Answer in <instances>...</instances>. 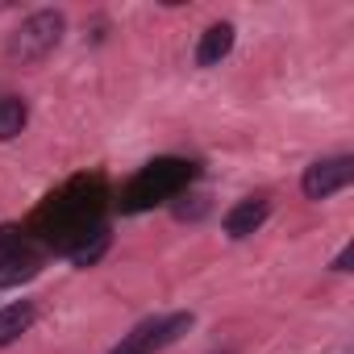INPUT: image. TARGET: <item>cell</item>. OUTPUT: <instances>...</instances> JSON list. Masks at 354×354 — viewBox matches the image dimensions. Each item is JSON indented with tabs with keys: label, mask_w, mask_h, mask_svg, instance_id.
Returning <instances> with one entry per match:
<instances>
[{
	"label": "cell",
	"mask_w": 354,
	"mask_h": 354,
	"mask_svg": "<svg viewBox=\"0 0 354 354\" xmlns=\"http://www.w3.org/2000/svg\"><path fill=\"white\" fill-rule=\"evenodd\" d=\"M192 175H196V167L184 162V158H154V162H146L129 180V188L121 192V213H142V209H154L162 201H175L180 192H188Z\"/></svg>",
	"instance_id": "6da1fadb"
},
{
	"label": "cell",
	"mask_w": 354,
	"mask_h": 354,
	"mask_svg": "<svg viewBox=\"0 0 354 354\" xmlns=\"http://www.w3.org/2000/svg\"><path fill=\"white\" fill-rule=\"evenodd\" d=\"M67 34V17L59 9H38L30 13L13 34H9V63L17 67H34L42 63L46 55H55V46L63 42Z\"/></svg>",
	"instance_id": "7a4b0ae2"
},
{
	"label": "cell",
	"mask_w": 354,
	"mask_h": 354,
	"mask_svg": "<svg viewBox=\"0 0 354 354\" xmlns=\"http://www.w3.org/2000/svg\"><path fill=\"white\" fill-rule=\"evenodd\" d=\"M192 329V313H167V317H150L142 325H133L109 354H158L171 342H180Z\"/></svg>",
	"instance_id": "3957f363"
},
{
	"label": "cell",
	"mask_w": 354,
	"mask_h": 354,
	"mask_svg": "<svg viewBox=\"0 0 354 354\" xmlns=\"http://www.w3.org/2000/svg\"><path fill=\"white\" fill-rule=\"evenodd\" d=\"M354 180V158L350 154H337V158H317L308 171H304V180H300V192L308 201H329L337 192H346Z\"/></svg>",
	"instance_id": "277c9868"
},
{
	"label": "cell",
	"mask_w": 354,
	"mask_h": 354,
	"mask_svg": "<svg viewBox=\"0 0 354 354\" xmlns=\"http://www.w3.org/2000/svg\"><path fill=\"white\" fill-rule=\"evenodd\" d=\"M267 217H271V201H267V196H246V201H238V205L225 213L221 230H225V238L242 242V238L259 234V230L267 225Z\"/></svg>",
	"instance_id": "5b68a950"
},
{
	"label": "cell",
	"mask_w": 354,
	"mask_h": 354,
	"mask_svg": "<svg viewBox=\"0 0 354 354\" xmlns=\"http://www.w3.org/2000/svg\"><path fill=\"white\" fill-rule=\"evenodd\" d=\"M109 246H113V234H109L104 225H92V230H80L75 238H67L59 250H63L75 267H96V263L104 259Z\"/></svg>",
	"instance_id": "8992f818"
},
{
	"label": "cell",
	"mask_w": 354,
	"mask_h": 354,
	"mask_svg": "<svg viewBox=\"0 0 354 354\" xmlns=\"http://www.w3.org/2000/svg\"><path fill=\"white\" fill-rule=\"evenodd\" d=\"M234 38H238V30H234L230 21L209 26V30L201 34V42H196V67H217V63L234 50Z\"/></svg>",
	"instance_id": "52a82bcc"
},
{
	"label": "cell",
	"mask_w": 354,
	"mask_h": 354,
	"mask_svg": "<svg viewBox=\"0 0 354 354\" xmlns=\"http://www.w3.org/2000/svg\"><path fill=\"white\" fill-rule=\"evenodd\" d=\"M38 321V308L34 300H17V304H5L0 308V350L13 346L21 333H30V325Z\"/></svg>",
	"instance_id": "ba28073f"
},
{
	"label": "cell",
	"mask_w": 354,
	"mask_h": 354,
	"mask_svg": "<svg viewBox=\"0 0 354 354\" xmlns=\"http://www.w3.org/2000/svg\"><path fill=\"white\" fill-rule=\"evenodd\" d=\"M30 121V104L21 96H0V142H13Z\"/></svg>",
	"instance_id": "9c48e42d"
},
{
	"label": "cell",
	"mask_w": 354,
	"mask_h": 354,
	"mask_svg": "<svg viewBox=\"0 0 354 354\" xmlns=\"http://www.w3.org/2000/svg\"><path fill=\"white\" fill-rule=\"evenodd\" d=\"M38 267H42V259L30 254V250L17 254V259H9V263H0V292H5V288H17V283H26V279H34Z\"/></svg>",
	"instance_id": "30bf717a"
},
{
	"label": "cell",
	"mask_w": 354,
	"mask_h": 354,
	"mask_svg": "<svg viewBox=\"0 0 354 354\" xmlns=\"http://www.w3.org/2000/svg\"><path fill=\"white\" fill-rule=\"evenodd\" d=\"M209 209H213V205H209V196H205V192H180V196L171 201V213L180 217V221H201Z\"/></svg>",
	"instance_id": "8fae6325"
},
{
	"label": "cell",
	"mask_w": 354,
	"mask_h": 354,
	"mask_svg": "<svg viewBox=\"0 0 354 354\" xmlns=\"http://www.w3.org/2000/svg\"><path fill=\"white\" fill-rule=\"evenodd\" d=\"M30 250V242H26V230L21 225H0V263H9V259H17V254H26Z\"/></svg>",
	"instance_id": "7c38bea8"
},
{
	"label": "cell",
	"mask_w": 354,
	"mask_h": 354,
	"mask_svg": "<svg viewBox=\"0 0 354 354\" xmlns=\"http://www.w3.org/2000/svg\"><path fill=\"white\" fill-rule=\"evenodd\" d=\"M350 259H354V246H342V254L333 259V271H337V275H346V271H350Z\"/></svg>",
	"instance_id": "4fadbf2b"
}]
</instances>
